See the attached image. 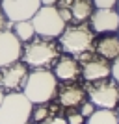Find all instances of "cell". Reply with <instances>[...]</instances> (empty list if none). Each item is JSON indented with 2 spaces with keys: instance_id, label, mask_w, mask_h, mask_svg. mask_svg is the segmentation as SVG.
Listing matches in <instances>:
<instances>
[{
  "instance_id": "cell-1",
  "label": "cell",
  "mask_w": 119,
  "mask_h": 124,
  "mask_svg": "<svg viewBox=\"0 0 119 124\" xmlns=\"http://www.w3.org/2000/svg\"><path fill=\"white\" fill-rule=\"evenodd\" d=\"M58 93V80L54 72L48 69H36L28 74L22 87V94L30 100L34 106L37 104H48Z\"/></svg>"
},
{
  "instance_id": "cell-2",
  "label": "cell",
  "mask_w": 119,
  "mask_h": 124,
  "mask_svg": "<svg viewBox=\"0 0 119 124\" xmlns=\"http://www.w3.org/2000/svg\"><path fill=\"white\" fill-rule=\"evenodd\" d=\"M22 59L26 65L36 69H48L50 65L56 63L60 57V45L54 39L48 37H39V39H32L30 43H26V46L22 48Z\"/></svg>"
},
{
  "instance_id": "cell-3",
  "label": "cell",
  "mask_w": 119,
  "mask_h": 124,
  "mask_svg": "<svg viewBox=\"0 0 119 124\" xmlns=\"http://www.w3.org/2000/svg\"><path fill=\"white\" fill-rule=\"evenodd\" d=\"M95 43V33L88 24L65 26V30L60 35V46L69 56H80L84 52H91Z\"/></svg>"
},
{
  "instance_id": "cell-4",
  "label": "cell",
  "mask_w": 119,
  "mask_h": 124,
  "mask_svg": "<svg viewBox=\"0 0 119 124\" xmlns=\"http://www.w3.org/2000/svg\"><path fill=\"white\" fill-rule=\"evenodd\" d=\"M34 104L22 93H8L0 104V124H24L30 120Z\"/></svg>"
},
{
  "instance_id": "cell-5",
  "label": "cell",
  "mask_w": 119,
  "mask_h": 124,
  "mask_svg": "<svg viewBox=\"0 0 119 124\" xmlns=\"http://www.w3.org/2000/svg\"><path fill=\"white\" fill-rule=\"evenodd\" d=\"M30 22L34 26L36 35L48 37V39L60 37L62 31L65 30V26H67V22L58 13V8H54V6H41L37 9V13L30 19Z\"/></svg>"
},
{
  "instance_id": "cell-6",
  "label": "cell",
  "mask_w": 119,
  "mask_h": 124,
  "mask_svg": "<svg viewBox=\"0 0 119 124\" xmlns=\"http://www.w3.org/2000/svg\"><path fill=\"white\" fill-rule=\"evenodd\" d=\"M93 85L89 87L88 96L89 102L95 108L101 109H114L119 104V83L114 80H99V82H91Z\"/></svg>"
},
{
  "instance_id": "cell-7",
  "label": "cell",
  "mask_w": 119,
  "mask_h": 124,
  "mask_svg": "<svg viewBox=\"0 0 119 124\" xmlns=\"http://www.w3.org/2000/svg\"><path fill=\"white\" fill-rule=\"evenodd\" d=\"M80 63V72L88 82H99V80H106L112 74V65L108 59L101 56H93L91 52H84L76 57Z\"/></svg>"
},
{
  "instance_id": "cell-8",
  "label": "cell",
  "mask_w": 119,
  "mask_h": 124,
  "mask_svg": "<svg viewBox=\"0 0 119 124\" xmlns=\"http://www.w3.org/2000/svg\"><path fill=\"white\" fill-rule=\"evenodd\" d=\"M41 8V0H2V11L8 21H30Z\"/></svg>"
},
{
  "instance_id": "cell-9",
  "label": "cell",
  "mask_w": 119,
  "mask_h": 124,
  "mask_svg": "<svg viewBox=\"0 0 119 124\" xmlns=\"http://www.w3.org/2000/svg\"><path fill=\"white\" fill-rule=\"evenodd\" d=\"M26 78H28L26 63L15 61L8 67H2V70H0V87L9 91V93H17L24 87Z\"/></svg>"
},
{
  "instance_id": "cell-10",
  "label": "cell",
  "mask_w": 119,
  "mask_h": 124,
  "mask_svg": "<svg viewBox=\"0 0 119 124\" xmlns=\"http://www.w3.org/2000/svg\"><path fill=\"white\" fill-rule=\"evenodd\" d=\"M22 56V43L9 30L0 31V69L19 61Z\"/></svg>"
},
{
  "instance_id": "cell-11",
  "label": "cell",
  "mask_w": 119,
  "mask_h": 124,
  "mask_svg": "<svg viewBox=\"0 0 119 124\" xmlns=\"http://www.w3.org/2000/svg\"><path fill=\"white\" fill-rule=\"evenodd\" d=\"M89 19L91 30L97 33H114L119 30V13L114 8H97Z\"/></svg>"
},
{
  "instance_id": "cell-12",
  "label": "cell",
  "mask_w": 119,
  "mask_h": 124,
  "mask_svg": "<svg viewBox=\"0 0 119 124\" xmlns=\"http://www.w3.org/2000/svg\"><path fill=\"white\" fill-rule=\"evenodd\" d=\"M54 76L56 80H62V82H73L80 76V63H78L76 57L73 56H62L54 63Z\"/></svg>"
},
{
  "instance_id": "cell-13",
  "label": "cell",
  "mask_w": 119,
  "mask_h": 124,
  "mask_svg": "<svg viewBox=\"0 0 119 124\" xmlns=\"http://www.w3.org/2000/svg\"><path fill=\"white\" fill-rule=\"evenodd\" d=\"M95 52L97 56L114 61L119 56V35L117 33H102L101 39L95 41Z\"/></svg>"
},
{
  "instance_id": "cell-14",
  "label": "cell",
  "mask_w": 119,
  "mask_h": 124,
  "mask_svg": "<svg viewBox=\"0 0 119 124\" xmlns=\"http://www.w3.org/2000/svg\"><path fill=\"white\" fill-rule=\"evenodd\" d=\"M58 98H60V104L63 108H74V106H80V104L86 100V89L78 83H67L60 89Z\"/></svg>"
},
{
  "instance_id": "cell-15",
  "label": "cell",
  "mask_w": 119,
  "mask_h": 124,
  "mask_svg": "<svg viewBox=\"0 0 119 124\" xmlns=\"http://www.w3.org/2000/svg\"><path fill=\"white\" fill-rule=\"evenodd\" d=\"M93 0H73V4H71V15L74 21L78 22H84V21H88L89 17H91V13H93Z\"/></svg>"
},
{
  "instance_id": "cell-16",
  "label": "cell",
  "mask_w": 119,
  "mask_h": 124,
  "mask_svg": "<svg viewBox=\"0 0 119 124\" xmlns=\"http://www.w3.org/2000/svg\"><path fill=\"white\" fill-rule=\"evenodd\" d=\"M88 124H119L117 113L114 109H101L97 108L88 117Z\"/></svg>"
},
{
  "instance_id": "cell-17",
  "label": "cell",
  "mask_w": 119,
  "mask_h": 124,
  "mask_svg": "<svg viewBox=\"0 0 119 124\" xmlns=\"http://www.w3.org/2000/svg\"><path fill=\"white\" fill-rule=\"evenodd\" d=\"M13 33L17 35V39L21 43H28L36 37V31H34V26L30 21H17L13 22Z\"/></svg>"
},
{
  "instance_id": "cell-18",
  "label": "cell",
  "mask_w": 119,
  "mask_h": 124,
  "mask_svg": "<svg viewBox=\"0 0 119 124\" xmlns=\"http://www.w3.org/2000/svg\"><path fill=\"white\" fill-rule=\"evenodd\" d=\"M32 119L36 120V122H45V120H48V117H50V111H48L47 104H37V106H34L32 108Z\"/></svg>"
},
{
  "instance_id": "cell-19",
  "label": "cell",
  "mask_w": 119,
  "mask_h": 124,
  "mask_svg": "<svg viewBox=\"0 0 119 124\" xmlns=\"http://www.w3.org/2000/svg\"><path fill=\"white\" fill-rule=\"evenodd\" d=\"M95 109H97V108H95L91 102H86V100H84V102L80 104V111H78V113L82 115V117H89V115L93 113Z\"/></svg>"
},
{
  "instance_id": "cell-20",
  "label": "cell",
  "mask_w": 119,
  "mask_h": 124,
  "mask_svg": "<svg viewBox=\"0 0 119 124\" xmlns=\"http://www.w3.org/2000/svg\"><path fill=\"white\" fill-rule=\"evenodd\" d=\"M65 120H67V124H84L86 122V117H82L80 113H69Z\"/></svg>"
},
{
  "instance_id": "cell-21",
  "label": "cell",
  "mask_w": 119,
  "mask_h": 124,
  "mask_svg": "<svg viewBox=\"0 0 119 124\" xmlns=\"http://www.w3.org/2000/svg\"><path fill=\"white\" fill-rule=\"evenodd\" d=\"M117 0H93L95 8H115Z\"/></svg>"
},
{
  "instance_id": "cell-22",
  "label": "cell",
  "mask_w": 119,
  "mask_h": 124,
  "mask_svg": "<svg viewBox=\"0 0 119 124\" xmlns=\"http://www.w3.org/2000/svg\"><path fill=\"white\" fill-rule=\"evenodd\" d=\"M110 76L114 78V82L119 83V56L114 59V63H112V74Z\"/></svg>"
},
{
  "instance_id": "cell-23",
  "label": "cell",
  "mask_w": 119,
  "mask_h": 124,
  "mask_svg": "<svg viewBox=\"0 0 119 124\" xmlns=\"http://www.w3.org/2000/svg\"><path fill=\"white\" fill-rule=\"evenodd\" d=\"M58 13H60V17H62L65 22L73 21V15H71V9H69V8H58Z\"/></svg>"
},
{
  "instance_id": "cell-24",
  "label": "cell",
  "mask_w": 119,
  "mask_h": 124,
  "mask_svg": "<svg viewBox=\"0 0 119 124\" xmlns=\"http://www.w3.org/2000/svg\"><path fill=\"white\" fill-rule=\"evenodd\" d=\"M41 124H67V120L62 119V117H54V119H48V120H45V122H41Z\"/></svg>"
},
{
  "instance_id": "cell-25",
  "label": "cell",
  "mask_w": 119,
  "mask_h": 124,
  "mask_svg": "<svg viewBox=\"0 0 119 124\" xmlns=\"http://www.w3.org/2000/svg\"><path fill=\"white\" fill-rule=\"evenodd\" d=\"M6 28V15H4V11H2V8H0V31Z\"/></svg>"
},
{
  "instance_id": "cell-26",
  "label": "cell",
  "mask_w": 119,
  "mask_h": 124,
  "mask_svg": "<svg viewBox=\"0 0 119 124\" xmlns=\"http://www.w3.org/2000/svg\"><path fill=\"white\" fill-rule=\"evenodd\" d=\"M58 4H60V8H71L73 0H58Z\"/></svg>"
},
{
  "instance_id": "cell-27",
  "label": "cell",
  "mask_w": 119,
  "mask_h": 124,
  "mask_svg": "<svg viewBox=\"0 0 119 124\" xmlns=\"http://www.w3.org/2000/svg\"><path fill=\"white\" fill-rule=\"evenodd\" d=\"M58 0H41V6H54Z\"/></svg>"
},
{
  "instance_id": "cell-28",
  "label": "cell",
  "mask_w": 119,
  "mask_h": 124,
  "mask_svg": "<svg viewBox=\"0 0 119 124\" xmlns=\"http://www.w3.org/2000/svg\"><path fill=\"white\" fill-rule=\"evenodd\" d=\"M2 100H4V89L0 87V104H2Z\"/></svg>"
},
{
  "instance_id": "cell-29",
  "label": "cell",
  "mask_w": 119,
  "mask_h": 124,
  "mask_svg": "<svg viewBox=\"0 0 119 124\" xmlns=\"http://www.w3.org/2000/svg\"><path fill=\"white\" fill-rule=\"evenodd\" d=\"M115 6H117V13H119V0H117V4H115Z\"/></svg>"
},
{
  "instance_id": "cell-30",
  "label": "cell",
  "mask_w": 119,
  "mask_h": 124,
  "mask_svg": "<svg viewBox=\"0 0 119 124\" xmlns=\"http://www.w3.org/2000/svg\"><path fill=\"white\" fill-rule=\"evenodd\" d=\"M117 120H119V111H117Z\"/></svg>"
},
{
  "instance_id": "cell-31",
  "label": "cell",
  "mask_w": 119,
  "mask_h": 124,
  "mask_svg": "<svg viewBox=\"0 0 119 124\" xmlns=\"http://www.w3.org/2000/svg\"><path fill=\"white\" fill-rule=\"evenodd\" d=\"M24 124H30V122H24Z\"/></svg>"
},
{
  "instance_id": "cell-32",
  "label": "cell",
  "mask_w": 119,
  "mask_h": 124,
  "mask_svg": "<svg viewBox=\"0 0 119 124\" xmlns=\"http://www.w3.org/2000/svg\"><path fill=\"white\" fill-rule=\"evenodd\" d=\"M117 31H119V30H117Z\"/></svg>"
}]
</instances>
